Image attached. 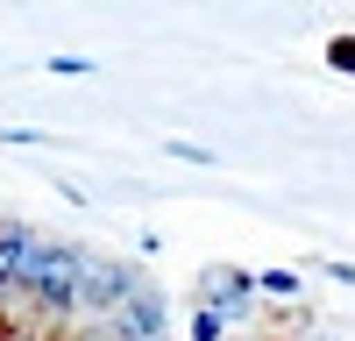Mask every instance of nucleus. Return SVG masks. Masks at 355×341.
<instances>
[{
    "label": "nucleus",
    "mask_w": 355,
    "mask_h": 341,
    "mask_svg": "<svg viewBox=\"0 0 355 341\" xmlns=\"http://www.w3.org/2000/svg\"><path fill=\"white\" fill-rule=\"evenodd\" d=\"M192 334H199V341H220V313H199V320H192Z\"/></svg>",
    "instance_id": "4"
},
{
    "label": "nucleus",
    "mask_w": 355,
    "mask_h": 341,
    "mask_svg": "<svg viewBox=\"0 0 355 341\" xmlns=\"http://www.w3.org/2000/svg\"><path fill=\"white\" fill-rule=\"evenodd\" d=\"M128 299H135V263H107V256H93L85 292H78V313H121Z\"/></svg>",
    "instance_id": "2"
},
{
    "label": "nucleus",
    "mask_w": 355,
    "mask_h": 341,
    "mask_svg": "<svg viewBox=\"0 0 355 341\" xmlns=\"http://www.w3.org/2000/svg\"><path fill=\"white\" fill-rule=\"evenodd\" d=\"M85 270H93V256H85V249H71V242H43V249H36V263L21 270V292L36 299L43 313H78Z\"/></svg>",
    "instance_id": "1"
},
{
    "label": "nucleus",
    "mask_w": 355,
    "mask_h": 341,
    "mask_svg": "<svg viewBox=\"0 0 355 341\" xmlns=\"http://www.w3.org/2000/svg\"><path fill=\"white\" fill-rule=\"evenodd\" d=\"M121 334H128V341H164V299H157V292H135V299L121 306Z\"/></svg>",
    "instance_id": "3"
},
{
    "label": "nucleus",
    "mask_w": 355,
    "mask_h": 341,
    "mask_svg": "<svg viewBox=\"0 0 355 341\" xmlns=\"http://www.w3.org/2000/svg\"><path fill=\"white\" fill-rule=\"evenodd\" d=\"M15 284H21V277H15V263H8V249H0V292H15Z\"/></svg>",
    "instance_id": "5"
}]
</instances>
